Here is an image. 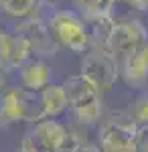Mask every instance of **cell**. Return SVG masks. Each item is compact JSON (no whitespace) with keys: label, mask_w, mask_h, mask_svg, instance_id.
<instances>
[{"label":"cell","mask_w":148,"mask_h":152,"mask_svg":"<svg viewBox=\"0 0 148 152\" xmlns=\"http://www.w3.org/2000/svg\"><path fill=\"white\" fill-rule=\"evenodd\" d=\"M138 152H148V126H140L136 130Z\"/></svg>","instance_id":"9a60e30c"},{"label":"cell","mask_w":148,"mask_h":152,"mask_svg":"<svg viewBox=\"0 0 148 152\" xmlns=\"http://www.w3.org/2000/svg\"><path fill=\"white\" fill-rule=\"evenodd\" d=\"M132 120L138 128L148 126V94H142L136 97V102L132 105Z\"/></svg>","instance_id":"5bb4252c"},{"label":"cell","mask_w":148,"mask_h":152,"mask_svg":"<svg viewBox=\"0 0 148 152\" xmlns=\"http://www.w3.org/2000/svg\"><path fill=\"white\" fill-rule=\"evenodd\" d=\"M18 81L24 91L31 94H41L47 85L51 83V67L47 65L43 59L31 57L23 67L18 69Z\"/></svg>","instance_id":"30bf717a"},{"label":"cell","mask_w":148,"mask_h":152,"mask_svg":"<svg viewBox=\"0 0 148 152\" xmlns=\"http://www.w3.org/2000/svg\"><path fill=\"white\" fill-rule=\"evenodd\" d=\"M67 95V107L81 124H95L102 118V94L83 75H71L61 83Z\"/></svg>","instance_id":"6da1fadb"},{"label":"cell","mask_w":148,"mask_h":152,"mask_svg":"<svg viewBox=\"0 0 148 152\" xmlns=\"http://www.w3.org/2000/svg\"><path fill=\"white\" fill-rule=\"evenodd\" d=\"M77 152H100V150H97V146H93V144H79Z\"/></svg>","instance_id":"e0dca14e"},{"label":"cell","mask_w":148,"mask_h":152,"mask_svg":"<svg viewBox=\"0 0 148 152\" xmlns=\"http://www.w3.org/2000/svg\"><path fill=\"white\" fill-rule=\"evenodd\" d=\"M14 35L23 37L24 41L29 43L31 47V53L33 57L43 59V57H53L57 53V41L51 33L49 24L34 18V16H29V18H23L21 23L16 24L14 28Z\"/></svg>","instance_id":"ba28073f"},{"label":"cell","mask_w":148,"mask_h":152,"mask_svg":"<svg viewBox=\"0 0 148 152\" xmlns=\"http://www.w3.org/2000/svg\"><path fill=\"white\" fill-rule=\"evenodd\" d=\"M24 140L34 152H77L81 144L79 136L59 124L57 120L37 122V126L24 136Z\"/></svg>","instance_id":"7a4b0ae2"},{"label":"cell","mask_w":148,"mask_h":152,"mask_svg":"<svg viewBox=\"0 0 148 152\" xmlns=\"http://www.w3.org/2000/svg\"><path fill=\"white\" fill-rule=\"evenodd\" d=\"M18 152H34L33 148H31V144L23 138V142H21V148H18Z\"/></svg>","instance_id":"ac0fdd59"},{"label":"cell","mask_w":148,"mask_h":152,"mask_svg":"<svg viewBox=\"0 0 148 152\" xmlns=\"http://www.w3.org/2000/svg\"><path fill=\"white\" fill-rule=\"evenodd\" d=\"M39 104H41L45 120H53V116L63 114L67 110V95H65L63 85L49 83L45 89L39 94Z\"/></svg>","instance_id":"7c38bea8"},{"label":"cell","mask_w":148,"mask_h":152,"mask_svg":"<svg viewBox=\"0 0 148 152\" xmlns=\"http://www.w3.org/2000/svg\"><path fill=\"white\" fill-rule=\"evenodd\" d=\"M41 120H45V116L39 104V94L24 91L23 87H8L0 94V126Z\"/></svg>","instance_id":"277c9868"},{"label":"cell","mask_w":148,"mask_h":152,"mask_svg":"<svg viewBox=\"0 0 148 152\" xmlns=\"http://www.w3.org/2000/svg\"><path fill=\"white\" fill-rule=\"evenodd\" d=\"M118 71H120V75H122V79L128 87L142 89L148 83V41L146 45H142L138 51L128 55L120 63Z\"/></svg>","instance_id":"9c48e42d"},{"label":"cell","mask_w":148,"mask_h":152,"mask_svg":"<svg viewBox=\"0 0 148 152\" xmlns=\"http://www.w3.org/2000/svg\"><path fill=\"white\" fill-rule=\"evenodd\" d=\"M148 41V31L140 20H126V23H116L114 31L110 35V43H108V53L114 57V61L120 63L124 61L128 55H132L134 51L146 45Z\"/></svg>","instance_id":"8992f818"},{"label":"cell","mask_w":148,"mask_h":152,"mask_svg":"<svg viewBox=\"0 0 148 152\" xmlns=\"http://www.w3.org/2000/svg\"><path fill=\"white\" fill-rule=\"evenodd\" d=\"M37 4L39 0H2V12L12 18H29Z\"/></svg>","instance_id":"4fadbf2b"},{"label":"cell","mask_w":148,"mask_h":152,"mask_svg":"<svg viewBox=\"0 0 148 152\" xmlns=\"http://www.w3.org/2000/svg\"><path fill=\"white\" fill-rule=\"evenodd\" d=\"M49 28L63 47H67L71 53L85 55L89 49V31L87 24L79 18L75 10L67 8H57L49 18Z\"/></svg>","instance_id":"3957f363"},{"label":"cell","mask_w":148,"mask_h":152,"mask_svg":"<svg viewBox=\"0 0 148 152\" xmlns=\"http://www.w3.org/2000/svg\"><path fill=\"white\" fill-rule=\"evenodd\" d=\"M126 6L134 10H148V0H126Z\"/></svg>","instance_id":"2e32d148"},{"label":"cell","mask_w":148,"mask_h":152,"mask_svg":"<svg viewBox=\"0 0 148 152\" xmlns=\"http://www.w3.org/2000/svg\"><path fill=\"white\" fill-rule=\"evenodd\" d=\"M87 81H91L100 94H106L114 87L116 79L120 77L118 71V63L114 61V57L106 51H93L89 49L83 59H81V73Z\"/></svg>","instance_id":"52a82bcc"},{"label":"cell","mask_w":148,"mask_h":152,"mask_svg":"<svg viewBox=\"0 0 148 152\" xmlns=\"http://www.w3.org/2000/svg\"><path fill=\"white\" fill-rule=\"evenodd\" d=\"M0 10H2V0H0Z\"/></svg>","instance_id":"ffe728a7"},{"label":"cell","mask_w":148,"mask_h":152,"mask_svg":"<svg viewBox=\"0 0 148 152\" xmlns=\"http://www.w3.org/2000/svg\"><path fill=\"white\" fill-rule=\"evenodd\" d=\"M138 126L132 118H114L103 122L100 128V140L97 150L100 152H138L136 140Z\"/></svg>","instance_id":"5b68a950"},{"label":"cell","mask_w":148,"mask_h":152,"mask_svg":"<svg viewBox=\"0 0 148 152\" xmlns=\"http://www.w3.org/2000/svg\"><path fill=\"white\" fill-rule=\"evenodd\" d=\"M114 4H126V0H114Z\"/></svg>","instance_id":"d6986e66"},{"label":"cell","mask_w":148,"mask_h":152,"mask_svg":"<svg viewBox=\"0 0 148 152\" xmlns=\"http://www.w3.org/2000/svg\"><path fill=\"white\" fill-rule=\"evenodd\" d=\"M71 2L85 24L112 18V12H114V0H71Z\"/></svg>","instance_id":"8fae6325"}]
</instances>
